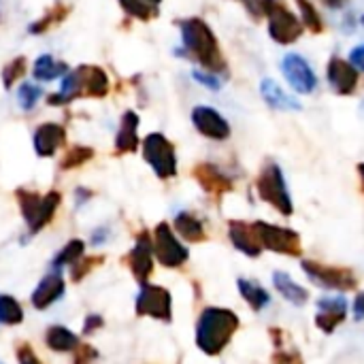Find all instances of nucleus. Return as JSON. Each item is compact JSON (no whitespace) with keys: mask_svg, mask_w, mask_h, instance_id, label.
Returning a JSON list of instances; mask_svg holds the SVG:
<instances>
[{"mask_svg":"<svg viewBox=\"0 0 364 364\" xmlns=\"http://www.w3.org/2000/svg\"><path fill=\"white\" fill-rule=\"evenodd\" d=\"M316 326L322 333H335L348 318V299L346 296H322L316 303Z\"/></svg>","mask_w":364,"mask_h":364,"instance_id":"ddd939ff","label":"nucleus"},{"mask_svg":"<svg viewBox=\"0 0 364 364\" xmlns=\"http://www.w3.org/2000/svg\"><path fill=\"white\" fill-rule=\"evenodd\" d=\"M326 77L331 87L341 96H350L358 87V70L343 58H331L326 66Z\"/></svg>","mask_w":364,"mask_h":364,"instance_id":"4468645a","label":"nucleus"},{"mask_svg":"<svg viewBox=\"0 0 364 364\" xmlns=\"http://www.w3.org/2000/svg\"><path fill=\"white\" fill-rule=\"evenodd\" d=\"M68 73V66L64 62H58L53 55L45 53V55H38L34 60V66H32V77L36 81H51V79H58V77H64Z\"/></svg>","mask_w":364,"mask_h":364,"instance_id":"a878e982","label":"nucleus"},{"mask_svg":"<svg viewBox=\"0 0 364 364\" xmlns=\"http://www.w3.org/2000/svg\"><path fill=\"white\" fill-rule=\"evenodd\" d=\"M154 256L158 262L166 269L183 267L190 258V252L181 241L175 237V228H171L166 222H160L154 230Z\"/></svg>","mask_w":364,"mask_h":364,"instance_id":"6e6552de","label":"nucleus"},{"mask_svg":"<svg viewBox=\"0 0 364 364\" xmlns=\"http://www.w3.org/2000/svg\"><path fill=\"white\" fill-rule=\"evenodd\" d=\"M273 286H275V290L279 292V296H284L288 303H292V305H296V307H303V305H307L309 303V292L303 288V286H299L288 273H284V271H275L273 273Z\"/></svg>","mask_w":364,"mask_h":364,"instance_id":"aec40b11","label":"nucleus"},{"mask_svg":"<svg viewBox=\"0 0 364 364\" xmlns=\"http://www.w3.org/2000/svg\"><path fill=\"white\" fill-rule=\"evenodd\" d=\"M136 314L145 318H154L160 322H171L173 320V299L171 292L162 286H149L145 284L136 296Z\"/></svg>","mask_w":364,"mask_h":364,"instance_id":"1a4fd4ad","label":"nucleus"},{"mask_svg":"<svg viewBox=\"0 0 364 364\" xmlns=\"http://www.w3.org/2000/svg\"><path fill=\"white\" fill-rule=\"evenodd\" d=\"M145 4H149V6H154V9H158V4L162 2V0H143Z\"/></svg>","mask_w":364,"mask_h":364,"instance_id":"8fccbe9b","label":"nucleus"},{"mask_svg":"<svg viewBox=\"0 0 364 364\" xmlns=\"http://www.w3.org/2000/svg\"><path fill=\"white\" fill-rule=\"evenodd\" d=\"M260 94L267 100V105L277 111H299L301 109V105L292 96H288L273 79H264L260 83Z\"/></svg>","mask_w":364,"mask_h":364,"instance_id":"4be33fe9","label":"nucleus"},{"mask_svg":"<svg viewBox=\"0 0 364 364\" xmlns=\"http://www.w3.org/2000/svg\"><path fill=\"white\" fill-rule=\"evenodd\" d=\"M45 343L53 352H75L79 348V337L66 326H49L45 333Z\"/></svg>","mask_w":364,"mask_h":364,"instance_id":"393cba45","label":"nucleus"},{"mask_svg":"<svg viewBox=\"0 0 364 364\" xmlns=\"http://www.w3.org/2000/svg\"><path fill=\"white\" fill-rule=\"evenodd\" d=\"M0 364H4V363H0Z\"/></svg>","mask_w":364,"mask_h":364,"instance_id":"603ef678","label":"nucleus"},{"mask_svg":"<svg viewBox=\"0 0 364 364\" xmlns=\"http://www.w3.org/2000/svg\"><path fill=\"white\" fill-rule=\"evenodd\" d=\"M303 271L316 286H320L324 290L352 292L358 286L354 271L346 269V267H328L318 260H303Z\"/></svg>","mask_w":364,"mask_h":364,"instance_id":"423d86ee","label":"nucleus"},{"mask_svg":"<svg viewBox=\"0 0 364 364\" xmlns=\"http://www.w3.org/2000/svg\"><path fill=\"white\" fill-rule=\"evenodd\" d=\"M239 331V318L230 309L207 307L196 322V346L207 356H218Z\"/></svg>","mask_w":364,"mask_h":364,"instance_id":"f03ea898","label":"nucleus"},{"mask_svg":"<svg viewBox=\"0 0 364 364\" xmlns=\"http://www.w3.org/2000/svg\"><path fill=\"white\" fill-rule=\"evenodd\" d=\"M139 147V115L134 111H126L119 122V130L115 136L117 154H132Z\"/></svg>","mask_w":364,"mask_h":364,"instance_id":"6ab92c4d","label":"nucleus"},{"mask_svg":"<svg viewBox=\"0 0 364 364\" xmlns=\"http://www.w3.org/2000/svg\"><path fill=\"white\" fill-rule=\"evenodd\" d=\"M66 13H68V6H64V4H55L51 11H47L38 21H34V23H30V34H43V32H47L51 26H55V23H60L64 17H66Z\"/></svg>","mask_w":364,"mask_h":364,"instance_id":"7c9ffc66","label":"nucleus"},{"mask_svg":"<svg viewBox=\"0 0 364 364\" xmlns=\"http://www.w3.org/2000/svg\"><path fill=\"white\" fill-rule=\"evenodd\" d=\"M363 26H364V15H363Z\"/></svg>","mask_w":364,"mask_h":364,"instance_id":"3c124183","label":"nucleus"},{"mask_svg":"<svg viewBox=\"0 0 364 364\" xmlns=\"http://www.w3.org/2000/svg\"><path fill=\"white\" fill-rule=\"evenodd\" d=\"M354 318L360 322L364 320V292H360L358 296H356V301H354Z\"/></svg>","mask_w":364,"mask_h":364,"instance_id":"a18cd8bd","label":"nucleus"},{"mask_svg":"<svg viewBox=\"0 0 364 364\" xmlns=\"http://www.w3.org/2000/svg\"><path fill=\"white\" fill-rule=\"evenodd\" d=\"M239 2L247 9V13H250L254 19L264 17V13H262V0H239Z\"/></svg>","mask_w":364,"mask_h":364,"instance_id":"37998d69","label":"nucleus"},{"mask_svg":"<svg viewBox=\"0 0 364 364\" xmlns=\"http://www.w3.org/2000/svg\"><path fill=\"white\" fill-rule=\"evenodd\" d=\"M237 288H239L241 296L247 301V305H250L254 311H262L264 307H269L271 296H269V292H267L260 284H256V282H252V279L241 277V279L237 282Z\"/></svg>","mask_w":364,"mask_h":364,"instance_id":"bb28decb","label":"nucleus"},{"mask_svg":"<svg viewBox=\"0 0 364 364\" xmlns=\"http://www.w3.org/2000/svg\"><path fill=\"white\" fill-rule=\"evenodd\" d=\"M98 358V352L92 348V346H79L75 350V358H73V364H92Z\"/></svg>","mask_w":364,"mask_h":364,"instance_id":"58836bf2","label":"nucleus"},{"mask_svg":"<svg viewBox=\"0 0 364 364\" xmlns=\"http://www.w3.org/2000/svg\"><path fill=\"white\" fill-rule=\"evenodd\" d=\"M15 356H17V364H43L41 358L36 356V352L28 346V343H17L15 348Z\"/></svg>","mask_w":364,"mask_h":364,"instance_id":"4c0bfd02","label":"nucleus"},{"mask_svg":"<svg viewBox=\"0 0 364 364\" xmlns=\"http://www.w3.org/2000/svg\"><path fill=\"white\" fill-rule=\"evenodd\" d=\"M60 203H62L60 192H55V190L47 192V194L43 196V200H41V209H38V213H36L34 222L28 226V232H30V235L41 232V230H43V228L53 220V215H55V211H58Z\"/></svg>","mask_w":364,"mask_h":364,"instance_id":"b1692460","label":"nucleus"},{"mask_svg":"<svg viewBox=\"0 0 364 364\" xmlns=\"http://www.w3.org/2000/svg\"><path fill=\"white\" fill-rule=\"evenodd\" d=\"M296 6L301 11V23L305 28H309L314 34H320L324 30V21H322L318 9L314 6V2H309V0H296Z\"/></svg>","mask_w":364,"mask_h":364,"instance_id":"473e14b6","label":"nucleus"},{"mask_svg":"<svg viewBox=\"0 0 364 364\" xmlns=\"http://www.w3.org/2000/svg\"><path fill=\"white\" fill-rule=\"evenodd\" d=\"M350 64L356 68V70H364V45H358L352 49L350 53Z\"/></svg>","mask_w":364,"mask_h":364,"instance_id":"c03bdc74","label":"nucleus"},{"mask_svg":"<svg viewBox=\"0 0 364 364\" xmlns=\"http://www.w3.org/2000/svg\"><path fill=\"white\" fill-rule=\"evenodd\" d=\"M192 124L194 128L207 136V139H213V141H226L230 136V124L226 122V117L215 111L213 107H194L192 109Z\"/></svg>","mask_w":364,"mask_h":364,"instance_id":"f8f14e48","label":"nucleus"},{"mask_svg":"<svg viewBox=\"0 0 364 364\" xmlns=\"http://www.w3.org/2000/svg\"><path fill=\"white\" fill-rule=\"evenodd\" d=\"M102 324H105V320H102L100 316L90 314V316L85 318V322H83V335H92V333L100 331V328H102Z\"/></svg>","mask_w":364,"mask_h":364,"instance_id":"79ce46f5","label":"nucleus"},{"mask_svg":"<svg viewBox=\"0 0 364 364\" xmlns=\"http://www.w3.org/2000/svg\"><path fill=\"white\" fill-rule=\"evenodd\" d=\"M15 198H17V203H19V209H21V215H23L26 224L30 226V224L34 222L38 209H41L43 196H38L36 192H28V190L19 188V190L15 192Z\"/></svg>","mask_w":364,"mask_h":364,"instance_id":"c756f323","label":"nucleus"},{"mask_svg":"<svg viewBox=\"0 0 364 364\" xmlns=\"http://www.w3.org/2000/svg\"><path fill=\"white\" fill-rule=\"evenodd\" d=\"M102 256H83L79 262H75L73 267H70V279L73 282H81L83 277H87L98 264H102Z\"/></svg>","mask_w":364,"mask_h":364,"instance_id":"c9c22d12","label":"nucleus"},{"mask_svg":"<svg viewBox=\"0 0 364 364\" xmlns=\"http://www.w3.org/2000/svg\"><path fill=\"white\" fill-rule=\"evenodd\" d=\"M143 158L160 179H173L177 175L175 145L162 132H151L143 139Z\"/></svg>","mask_w":364,"mask_h":364,"instance_id":"39448f33","label":"nucleus"},{"mask_svg":"<svg viewBox=\"0 0 364 364\" xmlns=\"http://www.w3.org/2000/svg\"><path fill=\"white\" fill-rule=\"evenodd\" d=\"M119 4L130 17H136V19H149V17H156L158 13V9L145 4L143 0H119Z\"/></svg>","mask_w":364,"mask_h":364,"instance_id":"e433bc0d","label":"nucleus"},{"mask_svg":"<svg viewBox=\"0 0 364 364\" xmlns=\"http://www.w3.org/2000/svg\"><path fill=\"white\" fill-rule=\"evenodd\" d=\"M254 230H256V237H258L262 250L284 254V256H292V258H299L303 252L301 237L292 228L275 226L269 222H254Z\"/></svg>","mask_w":364,"mask_h":364,"instance_id":"0eeeda50","label":"nucleus"},{"mask_svg":"<svg viewBox=\"0 0 364 364\" xmlns=\"http://www.w3.org/2000/svg\"><path fill=\"white\" fill-rule=\"evenodd\" d=\"M192 77H194L200 85H205V87H209V90H220V87H222L218 75H213V73H207V70H192Z\"/></svg>","mask_w":364,"mask_h":364,"instance_id":"ea45409f","label":"nucleus"},{"mask_svg":"<svg viewBox=\"0 0 364 364\" xmlns=\"http://www.w3.org/2000/svg\"><path fill=\"white\" fill-rule=\"evenodd\" d=\"M107 239V228H102V232L100 230H96L94 232V237H92V241H94V245H98V243H102Z\"/></svg>","mask_w":364,"mask_h":364,"instance_id":"de8ad7c7","label":"nucleus"},{"mask_svg":"<svg viewBox=\"0 0 364 364\" xmlns=\"http://www.w3.org/2000/svg\"><path fill=\"white\" fill-rule=\"evenodd\" d=\"M83 252H85V243L81 241V239H73V241H68L58 254H55V258H53V269L58 271V269H62V267H73L75 262H79L81 258H83Z\"/></svg>","mask_w":364,"mask_h":364,"instance_id":"cd10ccee","label":"nucleus"},{"mask_svg":"<svg viewBox=\"0 0 364 364\" xmlns=\"http://www.w3.org/2000/svg\"><path fill=\"white\" fill-rule=\"evenodd\" d=\"M262 13L269 21V34L279 45H292L303 34L301 19L279 0H262Z\"/></svg>","mask_w":364,"mask_h":364,"instance_id":"20e7f679","label":"nucleus"},{"mask_svg":"<svg viewBox=\"0 0 364 364\" xmlns=\"http://www.w3.org/2000/svg\"><path fill=\"white\" fill-rule=\"evenodd\" d=\"M192 175L198 181V186L211 196H224V194L232 192V179L226 177L215 164L203 162L192 171Z\"/></svg>","mask_w":364,"mask_h":364,"instance_id":"dca6fc26","label":"nucleus"},{"mask_svg":"<svg viewBox=\"0 0 364 364\" xmlns=\"http://www.w3.org/2000/svg\"><path fill=\"white\" fill-rule=\"evenodd\" d=\"M134 279L145 286L147 279L151 277L154 273V239L147 230L139 232L136 241H134V247L130 250L128 258H126Z\"/></svg>","mask_w":364,"mask_h":364,"instance_id":"9b49d317","label":"nucleus"},{"mask_svg":"<svg viewBox=\"0 0 364 364\" xmlns=\"http://www.w3.org/2000/svg\"><path fill=\"white\" fill-rule=\"evenodd\" d=\"M228 237L241 254H245L250 258H258L262 254V245L256 237L254 224H247L243 220H230L228 222Z\"/></svg>","mask_w":364,"mask_h":364,"instance_id":"f3484780","label":"nucleus"},{"mask_svg":"<svg viewBox=\"0 0 364 364\" xmlns=\"http://www.w3.org/2000/svg\"><path fill=\"white\" fill-rule=\"evenodd\" d=\"M32 145H34L36 156H41V158L53 156L60 147L66 145V130H64V126L62 124H55V122L41 124L34 130Z\"/></svg>","mask_w":364,"mask_h":364,"instance_id":"2eb2a0df","label":"nucleus"},{"mask_svg":"<svg viewBox=\"0 0 364 364\" xmlns=\"http://www.w3.org/2000/svg\"><path fill=\"white\" fill-rule=\"evenodd\" d=\"M358 175H360V183H363V192H364V162L358 164Z\"/></svg>","mask_w":364,"mask_h":364,"instance_id":"09e8293b","label":"nucleus"},{"mask_svg":"<svg viewBox=\"0 0 364 364\" xmlns=\"http://www.w3.org/2000/svg\"><path fill=\"white\" fill-rule=\"evenodd\" d=\"M175 230L188 243H203V241H207V228H205V224L194 213H188V211L177 213V218H175Z\"/></svg>","mask_w":364,"mask_h":364,"instance_id":"5701e85b","label":"nucleus"},{"mask_svg":"<svg viewBox=\"0 0 364 364\" xmlns=\"http://www.w3.org/2000/svg\"><path fill=\"white\" fill-rule=\"evenodd\" d=\"M92 158H94V149H92V147L75 145V147H70V149L64 154V158H62V162H60V168H62V171H73V168H77V166H83V164L90 162Z\"/></svg>","mask_w":364,"mask_h":364,"instance_id":"2f4dec72","label":"nucleus"},{"mask_svg":"<svg viewBox=\"0 0 364 364\" xmlns=\"http://www.w3.org/2000/svg\"><path fill=\"white\" fill-rule=\"evenodd\" d=\"M64 290H66V284H64L62 275H60L58 271H55V273H49V275H47V277H43V279H41V284L34 288V292H32V296H30L32 307H34V309H38V311H43V309L51 307L55 301H60V299H62Z\"/></svg>","mask_w":364,"mask_h":364,"instance_id":"a211bd4d","label":"nucleus"},{"mask_svg":"<svg viewBox=\"0 0 364 364\" xmlns=\"http://www.w3.org/2000/svg\"><path fill=\"white\" fill-rule=\"evenodd\" d=\"M320 2L328 9H341V6H346L348 0H320Z\"/></svg>","mask_w":364,"mask_h":364,"instance_id":"49530a36","label":"nucleus"},{"mask_svg":"<svg viewBox=\"0 0 364 364\" xmlns=\"http://www.w3.org/2000/svg\"><path fill=\"white\" fill-rule=\"evenodd\" d=\"M83 68V96L85 98H105L109 94V77L100 66H81Z\"/></svg>","mask_w":364,"mask_h":364,"instance_id":"412c9836","label":"nucleus"},{"mask_svg":"<svg viewBox=\"0 0 364 364\" xmlns=\"http://www.w3.org/2000/svg\"><path fill=\"white\" fill-rule=\"evenodd\" d=\"M282 73H284L286 81L292 85V90H296L299 94H311L318 85V77H316L314 68L299 53H288L282 60Z\"/></svg>","mask_w":364,"mask_h":364,"instance_id":"9d476101","label":"nucleus"},{"mask_svg":"<svg viewBox=\"0 0 364 364\" xmlns=\"http://www.w3.org/2000/svg\"><path fill=\"white\" fill-rule=\"evenodd\" d=\"M256 190H258L260 200H264L267 205H271L282 215H292L294 213V203H292V196H290L286 177H284V171H282L279 164L269 162L260 171L258 181H256Z\"/></svg>","mask_w":364,"mask_h":364,"instance_id":"7ed1b4c3","label":"nucleus"},{"mask_svg":"<svg viewBox=\"0 0 364 364\" xmlns=\"http://www.w3.org/2000/svg\"><path fill=\"white\" fill-rule=\"evenodd\" d=\"M273 363L275 364H303L301 356L296 350H279L275 356H273Z\"/></svg>","mask_w":364,"mask_h":364,"instance_id":"a19ab883","label":"nucleus"},{"mask_svg":"<svg viewBox=\"0 0 364 364\" xmlns=\"http://www.w3.org/2000/svg\"><path fill=\"white\" fill-rule=\"evenodd\" d=\"M21 322H23L21 305L9 294H0V324L2 326H17Z\"/></svg>","mask_w":364,"mask_h":364,"instance_id":"c85d7f7f","label":"nucleus"},{"mask_svg":"<svg viewBox=\"0 0 364 364\" xmlns=\"http://www.w3.org/2000/svg\"><path fill=\"white\" fill-rule=\"evenodd\" d=\"M179 30H181L183 49L192 60H196L207 73H213V75L228 73V64L222 55L220 43H218L211 26L205 19H200V17L181 19Z\"/></svg>","mask_w":364,"mask_h":364,"instance_id":"f257e3e1","label":"nucleus"},{"mask_svg":"<svg viewBox=\"0 0 364 364\" xmlns=\"http://www.w3.org/2000/svg\"><path fill=\"white\" fill-rule=\"evenodd\" d=\"M26 64H28V60H26L23 55H17L15 60H11V62L2 68V83H4L6 90H11V87L15 85V81L21 79V75L26 73Z\"/></svg>","mask_w":364,"mask_h":364,"instance_id":"72a5a7b5","label":"nucleus"},{"mask_svg":"<svg viewBox=\"0 0 364 364\" xmlns=\"http://www.w3.org/2000/svg\"><path fill=\"white\" fill-rule=\"evenodd\" d=\"M41 96H43V90L34 83H21L17 87V102L23 111H32Z\"/></svg>","mask_w":364,"mask_h":364,"instance_id":"f704fd0d","label":"nucleus"}]
</instances>
